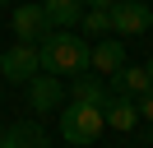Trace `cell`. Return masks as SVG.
<instances>
[{"label":"cell","instance_id":"cell-1","mask_svg":"<svg viewBox=\"0 0 153 148\" xmlns=\"http://www.w3.org/2000/svg\"><path fill=\"white\" fill-rule=\"evenodd\" d=\"M42 70L56 74V79H79L88 70V37H79L74 28H51L47 37L37 42Z\"/></svg>","mask_w":153,"mask_h":148},{"label":"cell","instance_id":"cell-2","mask_svg":"<svg viewBox=\"0 0 153 148\" xmlns=\"http://www.w3.org/2000/svg\"><path fill=\"white\" fill-rule=\"evenodd\" d=\"M102 107H88V102H65V116H60V134H65V144H93L97 134H102Z\"/></svg>","mask_w":153,"mask_h":148},{"label":"cell","instance_id":"cell-3","mask_svg":"<svg viewBox=\"0 0 153 148\" xmlns=\"http://www.w3.org/2000/svg\"><path fill=\"white\" fill-rule=\"evenodd\" d=\"M42 70V56H37V42H14L10 51L0 56V74L10 83H28L33 74Z\"/></svg>","mask_w":153,"mask_h":148},{"label":"cell","instance_id":"cell-4","mask_svg":"<svg viewBox=\"0 0 153 148\" xmlns=\"http://www.w3.org/2000/svg\"><path fill=\"white\" fill-rule=\"evenodd\" d=\"M28 107L37 111V116H51V111H60V107H65V88H60V79H56V74L37 70V74L28 79Z\"/></svg>","mask_w":153,"mask_h":148},{"label":"cell","instance_id":"cell-5","mask_svg":"<svg viewBox=\"0 0 153 148\" xmlns=\"http://www.w3.org/2000/svg\"><path fill=\"white\" fill-rule=\"evenodd\" d=\"M153 28V9L144 5V0H121V5H111V33L116 37H139Z\"/></svg>","mask_w":153,"mask_h":148},{"label":"cell","instance_id":"cell-6","mask_svg":"<svg viewBox=\"0 0 153 148\" xmlns=\"http://www.w3.org/2000/svg\"><path fill=\"white\" fill-rule=\"evenodd\" d=\"M121 65H125V42H111V37L88 42V70H93L97 79H111Z\"/></svg>","mask_w":153,"mask_h":148},{"label":"cell","instance_id":"cell-7","mask_svg":"<svg viewBox=\"0 0 153 148\" xmlns=\"http://www.w3.org/2000/svg\"><path fill=\"white\" fill-rule=\"evenodd\" d=\"M47 33H51V23H47V14H42V5L23 0V5L14 9V37H19V42H42Z\"/></svg>","mask_w":153,"mask_h":148},{"label":"cell","instance_id":"cell-8","mask_svg":"<svg viewBox=\"0 0 153 148\" xmlns=\"http://www.w3.org/2000/svg\"><path fill=\"white\" fill-rule=\"evenodd\" d=\"M153 83H149V70L144 65H121V70L111 74V92L116 97H144Z\"/></svg>","mask_w":153,"mask_h":148},{"label":"cell","instance_id":"cell-9","mask_svg":"<svg viewBox=\"0 0 153 148\" xmlns=\"http://www.w3.org/2000/svg\"><path fill=\"white\" fill-rule=\"evenodd\" d=\"M0 148H51V139H47V130H42L37 120H19V125L5 130Z\"/></svg>","mask_w":153,"mask_h":148},{"label":"cell","instance_id":"cell-10","mask_svg":"<svg viewBox=\"0 0 153 148\" xmlns=\"http://www.w3.org/2000/svg\"><path fill=\"white\" fill-rule=\"evenodd\" d=\"M37 5L51 28H79V18H84V0H37Z\"/></svg>","mask_w":153,"mask_h":148},{"label":"cell","instance_id":"cell-11","mask_svg":"<svg viewBox=\"0 0 153 148\" xmlns=\"http://www.w3.org/2000/svg\"><path fill=\"white\" fill-rule=\"evenodd\" d=\"M102 120H107L111 130H134V125H139L134 97H116V92H111V97H107V107H102Z\"/></svg>","mask_w":153,"mask_h":148},{"label":"cell","instance_id":"cell-12","mask_svg":"<svg viewBox=\"0 0 153 148\" xmlns=\"http://www.w3.org/2000/svg\"><path fill=\"white\" fill-rule=\"evenodd\" d=\"M107 97L111 88L102 79H74V92H70V102H88V107H107Z\"/></svg>","mask_w":153,"mask_h":148},{"label":"cell","instance_id":"cell-13","mask_svg":"<svg viewBox=\"0 0 153 148\" xmlns=\"http://www.w3.org/2000/svg\"><path fill=\"white\" fill-rule=\"evenodd\" d=\"M79 28H84L88 37H102V33H111V9H84Z\"/></svg>","mask_w":153,"mask_h":148},{"label":"cell","instance_id":"cell-14","mask_svg":"<svg viewBox=\"0 0 153 148\" xmlns=\"http://www.w3.org/2000/svg\"><path fill=\"white\" fill-rule=\"evenodd\" d=\"M134 111H139V120H149V125H153V88L144 92V97H134Z\"/></svg>","mask_w":153,"mask_h":148},{"label":"cell","instance_id":"cell-15","mask_svg":"<svg viewBox=\"0 0 153 148\" xmlns=\"http://www.w3.org/2000/svg\"><path fill=\"white\" fill-rule=\"evenodd\" d=\"M116 0H84V9H111Z\"/></svg>","mask_w":153,"mask_h":148},{"label":"cell","instance_id":"cell-16","mask_svg":"<svg viewBox=\"0 0 153 148\" xmlns=\"http://www.w3.org/2000/svg\"><path fill=\"white\" fill-rule=\"evenodd\" d=\"M144 70H149V83H153V60H149V65H144Z\"/></svg>","mask_w":153,"mask_h":148},{"label":"cell","instance_id":"cell-17","mask_svg":"<svg viewBox=\"0 0 153 148\" xmlns=\"http://www.w3.org/2000/svg\"><path fill=\"white\" fill-rule=\"evenodd\" d=\"M149 139H153V125H149Z\"/></svg>","mask_w":153,"mask_h":148},{"label":"cell","instance_id":"cell-18","mask_svg":"<svg viewBox=\"0 0 153 148\" xmlns=\"http://www.w3.org/2000/svg\"><path fill=\"white\" fill-rule=\"evenodd\" d=\"M0 9H5V0H0Z\"/></svg>","mask_w":153,"mask_h":148},{"label":"cell","instance_id":"cell-19","mask_svg":"<svg viewBox=\"0 0 153 148\" xmlns=\"http://www.w3.org/2000/svg\"><path fill=\"white\" fill-rule=\"evenodd\" d=\"M0 139H5V130H0Z\"/></svg>","mask_w":153,"mask_h":148}]
</instances>
